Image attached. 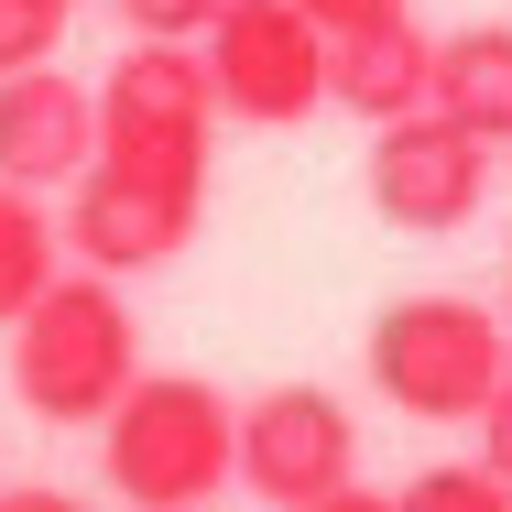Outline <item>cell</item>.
<instances>
[{"instance_id":"obj_14","label":"cell","mask_w":512,"mask_h":512,"mask_svg":"<svg viewBox=\"0 0 512 512\" xmlns=\"http://www.w3.org/2000/svg\"><path fill=\"white\" fill-rule=\"evenodd\" d=\"M120 22L142 44H197L207 22H218V0H120Z\"/></svg>"},{"instance_id":"obj_4","label":"cell","mask_w":512,"mask_h":512,"mask_svg":"<svg viewBox=\"0 0 512 512\" xmlns=\"http://www.w3.org/2000/svg\"><path fill=\"white\" fill-rule=\"evenodd\" d=\"M502 371H512V327L469 295H404L371 316V382L414 425H469Z\"/></svg>"},{"instance_id":"obj_7","label":"cell","mask_w":512,"mask_h":512,"mask_svg":"<svg viewBox=\"0 0 512 512\" xmlns=\"http://www.w3.org/2000/svg\"><path fill=\"white\" fill-rule=\"evenodd\" d=\"M360 469V425L338 393H316V382H273L262 404H240V469L229 480H251L262 502H306V491H338Z\"/></svg>"},{"instance_id":"obj_2","label":"cell","mask_w":512,"mask_h":512,"mask_svg":"<svg viewBox=\"0 0 512 512\" xmlns=\"http://www.w3.org/2000/svg\"><path fill=\"white\" fill-rule=\"evenodd\" d=\"M240 469V404L197 371H131L99 414V480L131 512H197Z\"/></svg>"},{"instance_id":"obj_12","label":"cell","mask_w":512,"mask_h":512,"mask_svg":"<svg viewBox=\"0 0 512 512\" xmlns=\"http://www.w3.org/2000/svg\"><path fill=\"white\" fill-rule=\"evenodd\" d=\"M393 512H512V480L480 458H447V469H414L393 491Z\"/></svg>"},{"instance_id":"obj_16","label":"cell","mask_w":512,"mask_h":512,"mask_svg":"<svg viewBox=\"0 0 512 512\" xmlns=\"http://www.w3.org/2000/svg\"><path fill=\"white\" fill-rule=\"evenodd\" d=\"M316 33H360V22H393V11H414V0H295Z\"/></svg>"},{"instance_id":"obj_10","label":"cell","mask_w":512,"mask_h":512,"mask_svg":"<svg viewBox=\"0 0 512 512\" xmlns=\"http://www.w3.org/2000/svg\"><path fill=\"white\" fill-rule=\"evenodd\" d=\"M425 109H447L458 131H480L502 153L512 142V22H458L425 66Z\"/></svg>"},{"instance_id":"obj_3","label":"cell","mask_w":512,"mask_h":512,"mask_svg":"<svg viewBox=\"0 0 512 512\" xmlns=\"http://www.w3.org/2000/svg\"><path fill=\"white\" fill-rule=\"evenodd\" d=\"M131 371H142V327L120 306V273L77 262L11 316V393L33 425H99Z\"/></svg>"},{"instance_id":"obj_13","label":"cell","mask_w":512,"mask_h":512,"mask_svg":"<svg viewBox=\"0 0 512 512\" xmlns=\"http://www.w3.org/2000/svg\"><path fill=\"white\" fill-rule=\"evenodd\" d=\"M66 22H77V0H0V77L11 66H44L66 44Z\"/></svg>"},{"instance_id":"obj_8","label":"cell","mask_w":512,"mask_h":512,"mask_svg":"<svg viewBox=\"0 0 512 512\" xmlns=\"http://www.w3.org/2000/svg\"><path fill=\"white\" fill-rule=\"evenodd\" d=\"M88 153H99V88H77L55 55L0 77V175L11 186H77Z\"/></svg>"},{"instance_id":"obj_17","label":"cell","mask_w":512,"mask_h":512,"mask_svg":"<svg viewBox=\"0 0 512 512\" xmlns=\"http://www.w3.org/2000/svg\"><path fill=\"white\" fill-rule=\"evenodd\" d=\"M284 512H393L382 491H360V469L338 480V491H306V502H284Z\"/></svg>"},{"instance_id":"obj_11","label":"cell","mask_w":512,"mask_h":512,"mask_svg":"<svg viewBox=\"0 0 512 512\" xmlns=\"http://www.w3.org/2000/svg\"><path fill=\"white\" fill-rule=\"evenodd\" d=\"M55 273H66V229H55L44 186H11V175H0V327L33 306Z\"/></svg>"},{"instance_id":"obj_9","label":"cell","mask_w":512,"mask_h":512,"mask_svg":"<svg viewBox=\"0 0 512 512\" xmlns=\"http://www.w3.org/2000/svg\"><path fill=\"white\" fill-rule=\"evenodd\" d=\"M425 66H436V33L393 11V22H360V33H327V99L349 120H404L425 109Z\"/></svg>"},{"instance_id":"obj_6","label":"cell","mask_w":512,"mask_h":512,"mask_svg":"<svg viewBox=\"0 0 512 512\" xmlns=\"http://www.w3.org/2000/svg\"><path fill=\"white\" fill-rule=\"evenodd\" d=\"M491 197V142L458 131L447 109H404V120H371V207L414 229V240H447L469 229Z\"/></svg>"},{"instance_id":"obj_15","label":"cell","mask_w":512,"mask_h":512,"mask_svg":"<svg viewBox=\"0 0 512 512\" xmlns=\"http://www.w3.org/2000/svg\"><path fill=\"white\" fill-rule=\"evenodd\" d=\"M480 469H502V480H512V371L491 382V404H480Z\"/></svg>"},{"instance_id":"obj_18","label":"cell","mask_w":512,"mask_h":512,"mask_svg":"<svg viewBox=\"0 0 512 512\" xmlns=\"http://www.w3.org/2000/svg\"><path fill=\"white\" fill-rule=\"evenodd\" d=\"M0 512H88L77 491H0Z\"/></svg>"},{"instance_id":"obj_5","label":"cell","mask_w":512,"mask_h":512,"mask_svg":"<svg viewBox=\"0 0 512 512\" xmlns=\"http://www.w3.org/2000/svg\"><path fill=\"white\" fill-rule=\"evenodd\" d=\"M197 66L218 120H251V131H295L327 109V33L295 0H218V22L197 33Z\"/></svg>"},{"instance_id":"obj_1","label":"cell","mask_w":512,"mask_h":512,"mask_svg":"<svg viewBox=\"0 0 512 512\" xmlns=\"http://www.w3.org/2000/svg\"><path fill=\"white\" fill-rule=\"evenodd\" d=\"M207 142H218V99H207L197 44H142L99 77V153L77 164L66 197V251L88 273H153L197 240L207 207Z\"/></svg>"}]
</instances>
